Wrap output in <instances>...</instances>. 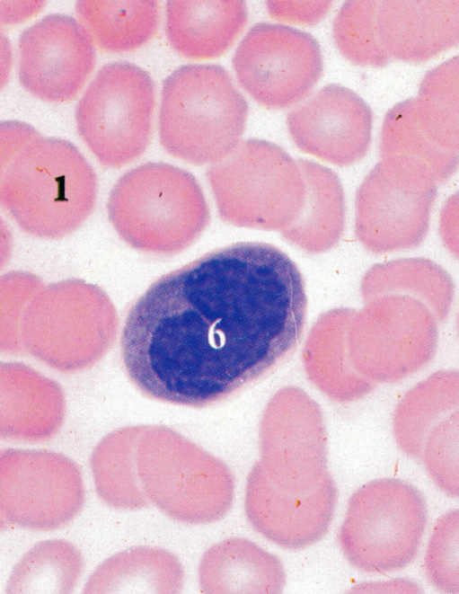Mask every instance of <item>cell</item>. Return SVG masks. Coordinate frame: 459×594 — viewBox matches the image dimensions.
Here are the masks:
<instances>
[{
	"label": "cell",
	"mask_w": 459,
	"mask_h": 594,
	"mask_svg": "<svg viewBox=\"0 0 459 594\" xmlns=\"http://www.w3.org/2000/svg\"><path fill=\"white\" fill-rule=\"evenodd\" d=\"M306 311L302 273L287 253L235 243L160 277L137 299L121 360L146 396L210 405L283 360L301 341Z\"/></svg>",
	"instance_id": "obj_1"
},
{
	"label": "cell",
	"mask_w": 459,
	"mask_h": 594,
	"mask_svg": "<svg viewBox=\"0 0 459 594\" xmlns=\"http://www.w3.org/2000/svg\"><path fill=\"white\" fill-rule=\"evenodd\" d=\"M97 191L93 166L72 142L40 136L11 164L0 205L27 234L57 239L75 232L90 217Z\"/></svg>",
	"instance_id": "obj_2"
},
{
	"label": "cell",
	"mask_w": 459,
	"mask_h": 594,
	"mask_svg": "<svg viewBox=\"0 0 459 594\" xmlns=\"http://www.w3.org/2000/svg\"><path fill=\"white\" fill-rule=\"evenodd\" d=\"M107 213L123 242L158 255L175 254L190 246L210 219L207 199L194 175L158 162L126 172L110 193Z\"/></svg>",
	"instance_id": "obj_3"
},
{
	"label": "cell",
	"mask_w": 459,
	"mask_h": 594,
	"mask_svg": "<svg viewBox=\"0 0 459 594\" xmlns=\"http://www.w3.org/2000/svg\"><path fill=\"white\" fill-rule=\"evenodd\" d=\"M249 106L217 64L180 66L163 81L158 130L163 148L190 164H215L240 143Z\"/></svg>",
	"instance_id": "obj_4"
},
{
	"label": "cell",
	"mask_w": 459,
	"mask_h": 594,
	"mask_svg": "<svg viewBox=\"0 0 459 594\" xmlns=\"http://www.w3.org/2000/svg\"><path fill=\"white\" fill-rule=\"evenodd\" d=\"M117 314L99 287L79 279L43 285L24 312L23 350L62 373L81 371L108 348L117 329Z\"/></svg>",
	"instance_id": "obj_5"
},
{
	"label": "cell",
	"mask_w": 459,
	"mask_h": 594,
	"mask_svg": "<svg viewBox=\"0 0 459 594\" xmlns=\"http://www.w3.org/2000/svg\"><path fill=\"white\" fill-rule=\"evenodd\" d=\"M146 430L141 429V442L135 444V464L149 503L189 524L211 523L225 517L234 496V477L227 466L171 430Z\"/></svg>",
	"instance_id": "obj_6"
},
{
	"label": "cell",
	"mask_w": 459,
	"mask_h": 594,
	"mask_svg": "<svg viewBox=\"0 0 459 594\" xmlns=\"http://www.w3.org/2000/svg\"><path fill=\"white\" fill-rule=\"evenodd\" d=\"M206 175L218 214L227 224L286 230L303 209L305 184L297 162L267 140L240 142L210 164Z\"/></svg>",
	"instance_id": "obj_7"
},
{
	"label": "cell",
	"mask_w": 459,
	"mask_h": 594,
	"mask_svg": "<svg viewBox=\"0 0 459 594\" xmlns=\"http://www.w3.org/2000/svg\"><path fill=\"white\" fill-rule=\"evenodd\" d=\"M427 523V502L417 487L398 478H379L349 497L339 544L356 569L394 572L416 559Z\"/></svg>",
	"instance_id": "obj_8"
},
{
	"label": "cell",
	"mask_w": 459,
	"mask_h": 594,
	"mask_svg": "<svg viewBox=\"0 0 459 594\" xmlns=\"http://www.w3.org/2000/svg\"><path fill=\"white\" fill-rule=\"evenodd\" d=\"M155 85L127 61L102 66L75 108L78 134L101 164L118 168L137 159L153 136Z\"/></svg>",
	"instance_id": "obj_9"
},
{
	"label": "cell",
	"mask_w": 459,
	"mask_h": 594,
	"mask_svg": "<svg viewBox=\"0 0 459 594\" xmlns=\"http://www.w3.org/2000/svg\"><path fill=\"white\" fill-rule=\"evenodd\" d=\"M437 193L429 168L409 156L383 157L356 195V229L370 249L418 245L426 235Z\"/></svg>",
	"instance_id": "obj_10"
},
{
	"label": "cell",
	"mask_w": 459,
	"mask_h": 594,
	"mask_svg": "<svg viewBox=\"0 0 459 594\" xmlns=\"http://www.w3.org/2000/svg\"><path fill=\"white\" fill-rule=\"evenodd\" d=\"M233 66L241 86L258 103L287 109L307 97L323 72L316 39L280 23L259 22L239 43Z\"/></svg>",
	"instance_id": "obj_11"
},
{
	"label": "cell",
	"mask_w": 459,
	"mask_h": 594,
	"mask_svg": "<svg viewBox=\"0 0 459 594\" xmlns=\"http://www.w3.org/2000/svg\"><path fill=\"white\" fill-rule=\"evenodd\" d=\"M80 469L63 454L35 449L0 450V515L9 524L53 530L82 510Z\"/></svg>",
	"instance_id": "obj_12"
},
{
	"label": "cell",
	"mask_w": 459,
	"mask_h": 594,
	"mask_svg": "<svg viewBox=\"0 0 459 594\" xmlns=\"http://www.w3.org/2000/svg\"><path fill=\"white\" fill-rule=\"evenodd\" d=\"M94 44L74 17L52 13L18 40V77L33 96L52 102L74 99L95 66Z\"/></svg>",
	"instance_id": "obj_13"
},
{
	"label": "cell",
	"mask_w": 459,
	"mask_h": 594,
	"mask_svg": "<svg viewBox=\"0 0 459 594\" xmlns=\"http://www.w3.org/2000/svg\"><path fill=\"white\" fill-rule=\"evenodd\" d=\"M374 116L352 90L328 84L287 116L289 134L303 152L339 166L359 161L371 143Z\"/></svg>",
	"instance_id": "obj_14"
},
{
	"label": "cell",
	"mask_w": 459,
	"mask_h": 594,
	"mask_svg": "<svg viewBox=\"0 0 459 594\" xmlns=\"http://www.w3.org/2000/svg\"><path fill=\"white\" fill-rule=\"evenodd\" d=\"M338 497L329 474L313 490L296 495L275 486L257 463L247 478L244 509L249 523L266 539L284 549L302 550L328 533Z\"/></svg>",
	"instance_id": "obj_15"
},
{
	"label": "cell",
	"mask_w": 459,
	"mask_h": 594,
	"mask_svg": "<svg viewBox=\"0 0 459 594\" xmlns=\"http://www.w3.org/2000/svg\"><path fill=\"white\" fill-rule=\"evenodd\" d=\"M276 402L262 427L260 465L270 482L290 494L313 490L327 473L319 415L305 403Z\"/></svg>",
	"instance_id": "obj_16"
},
{
	"label": "cell",
	"mask_w": 459,
	"mask_h": 594,
	"mask_svg": "<svg viewBox=\"0 0 459 594\" xmlns=\"http://www.w3.org/2000/svg\"><path fill=\"white\" fill-rule=\"evenodd\" d=\"M376 31L390 59L426 62L458 45L459 1H381Z\"/></svg>",
	"instance_id": "obj_17"
},
{
	"label": "cell",
	"mask_w": 459,
	"mask_h": 594,
	"mask_svg": "<svg viewBox=\"0 0 459 594\" xmlns=\"http://www.w3.org/2000/svg\"><path fill=\"white\" fill-rule=\"evenodd\" d=\"M61 386L20 361H0V439L41 442L63 425Z\"/></svg>",
	"instance_id": "obj_18"
},
{
	"label": "cell",
	"mask_w": 459,
	"mask_h": 594,
	"mask_svg": "<svg viewBox=\"0 0 459 594\" xmlns=\"http://www.w3.org/2000/svg\"><path fill=\"white\" fill-rule=\"evenodd\" d=\"M248 22L244 1H168L165 33L181 57L201 60L225 54Z\"/></svg>",
	"instance_id": "obj_19"
},
{
	"label": "cell",
	"mask_w": 459,
	"mask_h": 594,
	"mask_svg": "<svg viewBox=\"0 0 459 594\" xmlns=\"http://www.w3.org/2000/svg\"><path fill=\"white\" fill-rule=\"evenodd\" d=\"M287 575L280 559L245 538L208 548L199 567L203 593H281Z\"/></svg>",
	"instance_id": "obj_20"
},
{
	"label": "cell",
	"mask_w": 459,
	"mask_h": 594,
	"mask_svg": "<svg viewBox=\"0 0 459 594\" xmlns=\"http://www.w3.org/2000/svg\"><path fill=\"white\" fill-rule=\"evenodd\" d=\"M184 572L178 558L157 547L137 546L118 553L89 577L84 593H179Z\"/></svg>",
	"instance_id": "obj_21"
},
{
	"label": "cell",
	"mask_w": 459,
	"mask_h": 594,
	"mask_svg": "<svg viewBox=\"0 0 459 594\" xmlns=\"http://www.w3.org/2000/svg\"><path fill=\"white\" fill-rule=\"evenodd\" d=\"M75 12L93 44L107 53L140 49L160 24L156 1L84 0L76 2Z\"/></svg>",
	"instance_id": "obj_22"
},
{
	"label": "cell",
	"mask_w": 459,
	"mask_h": 594,
	"mask_svg": "<svg viewBox=\"0 0 459 594\" xmlns=\"http://www.w3.org/2000/svg\"><path fill=\"white\" fill-rule=\"evenodd\" d=\"M459 60L453 57L430 69L414 99L418 122L438 147L458 154Z\"/></svg>",
	"instance_id": "obj_23"
},
{
	"label": "cell",
	"mask_w": 459,
	"mask_h": 594,
	"mask_svg": "<svg viewBox=\"0 0 459 594\" xmlns=\"http://www.w3.org/2000/svg\"><path fill=\"white\" fill-rule=\"evenodd\" d=\"M83 557L66 540L35 545L14 567L6 584L7 593H69L83 572Z\"/></svg>",
	"instance_id": "obj_24"
},
{
	"label": "cell",
	"mask_w": 459,
	"mask_h": 594,
	"mask_svg": "<svg viewBox=\"0 0 459 594\" xmlns=\"http://www.w3.org/2000/svg\"><path fill=\"white\" fill-rule=\"evenodd\" d=\"M380 153L383 157L403 155L426 164L437 182L447 181L458 165V154L432 143L418 122L414 99L395 104L384 116L381 129Z\"/></svg>",
	"instance_id": "obj_25"
},
{
	"label": "cell",
	"mask_w": 459,
	"mask_h": 594,
	"mask_svg": "<svg viewBox=\"0 0 459 594\" xmlns=\"http://www.w3.org/2000/svg\"><path fill=\"white\" fill-rule=\"evenodd\" d=\"M126 447H114L106 437L95 448L91 457V467L98 495L107 504L117 509L137 510L149 504L137 474L135 444L137 428H134L133 439Z\"/></svg>",
	"instance_id": "obj_26"
},
{
	"label": "cell",
	"mask_w": 459,
	"mask_h": 594,
	"mask_svg": "<svg viewBox=\"0 0 459 594\" xmlns=\"http://www.w3.org/2000/svg\"><path fill=\"white\" fill-rule=\"evenodd\" d=\"M378 3L375 0L348 1L334 18L332 37L335 46L354 65L380 68L390 60L377 36Z\"/></svg>",
	"instance_id": "obj_27"
},
{
	"label": "cell",
	"mask_w": 459,
	"mask_h": 594,
	"mask_svg": "<svg viewBox=\"0 0 459 594\" xmlns=\"http://www.w3.org/2000/svg\"><path fill=\"white\" fill-rule=\"evenodd\" d=\"M425 573L437 590L459 593V511L452 510L436 522L424 557Z\"/></svg>",
	"instance_id": "obj_28"
},
{
	"label": "cell",
	"mask_w": 459,
	"mask_h": 594,
	"mask_svg": "<svg viewBox=\"0 0 459 594\" xmlns=\"http://www.w3.org/2000/svg\"><path fill=\"white\" fill-rule=\"evenodd\" d=\"M42 286V279L27 270H12L0 276V353L14 354L23 350L22 317Z\"/></svg>",
	"instance_id": "obj_29"
},
{
	"label": "cell",
	"mask_w": 459,
	"mask_h": 594,
	"mask_svg": "<svg viewBox=\"0 0 459 594\" xmlns=\"http://www.w3.org/2000/svg\"><path fill=\"white\" fill-rule=\"evenodd\" d=\"M331 1H268L269 15L278 21L297 24L314 25L329 13Z\"/></svg>",
	"instance_id": "obj_30"
},
{
	"label": "cell",
	"mask_w": 459,
	"mask_h": 594,
	"mask_svg": "<svg viewBox=\"0 0 459 594\" xmlns=\"http://www.w3.org/2000/svg\"><path fill=\"white\" fill-rule=\"evenodd\" d=\"M40 136V132L26 122L0 121V201L3 182L13 159L27 144Z\"/></svg>",
	"instance_id": "obj_31"
},
{
	"label": "cell",
	"mask_w": 459,
	"mask_h": 594,
	"mask_svg": "<svg viewBox=\"0 0 459 594\" xmlns=\"http://www.w3.org/2000/svg\"><path fill=\"white\" fill-rule=\"evenodd\" d=\"M44 1H0V24H20L41 11Z\"/></svg>",
	"instance_id": "obj_32"
},
{
	"label": "cell",
	"mask_w": 459,
	"mask_h": 594,
	"mask_svg": "<svg viewBox=\"0 0 459 594\" xmlns=\"http://www.w3.org/2000/svg\"><path fill=\"white\" fill-rule=\"evenodd\" d=\"M353 591L361 592H392V593H418L419 591L418 586L407 580H396L386 583H380V585H363L356 587Z\"/></svg>",
	"instance_id": "obj_33"
},
{
	"label": "cell",
	"mask_w": 459,
	"mask_h": 594,
	"mask_svg": "<svg viewBox=\"0 0 459 594\" xmlns=\"http://www.w3.org/2000/svg\"><path fill=\"white\" fill-rule=\"evenodd\" d=\"M13 49L10 40L0 29V92L7 84L13 69Z\"/></svg>",
	"instance_id": "obj_34"
},
{
	"label": "cell",
	"mask_w": 459,
	"mask_h": 594,
	"mask_svg": "<svg viewBox=\"0 0 459 594\" xmlns=\"http://www.w3.org/2000/svg\"><path fill=\"white\" fill-rule=\"evenodd\" d=\"M13 235L12 232L0 216V270L9 262L13 253Z\"/></svg>",
	"instance_id": "obj_35"
},
{
	"label": "cell",
	"mask_w": 459,
	"mask_h": 594,
	"mask_svg": "<svg viewBox=\"0 0 459 594\" xmlns=\"http://www.w3.org/2000/svg\"><path fill=\"white\" fill-rule=\"evenodd\" d=\"M7 527H8V523L0 515V531L5 529Z\"/></svg>",
	"instance_id": "obj_36"
}]
</instances>
